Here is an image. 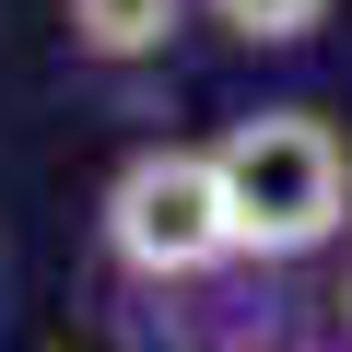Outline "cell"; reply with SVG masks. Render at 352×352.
I'll use <instances>...</instances> for the list:
<instances>
[{"label": "cell", "mask_w": 352, "mask_h": 352, "mask_svg": "<svg viewBox=\"0 0 352 352\" xmlns=\"http://www.w3.org/2000/svg\"><path fill=\"white\" fill-rule=\"evenodd\" d=\"M340 329H352V270H340Z\"/></svg>", "instance_id": "cell-5"}, {"label": "cell", "mask_w": 352, "mask_h": 352, "mask_svg": "<svg viewBox=\"0 0 352 352\" xmlns=\"http://www.w3.org/2000/svg\"><path fill=\"white\" fill-rule=\"evenodd\" d=\"M59 12H71V47H82V59L129 71V59H164V47H176L188 0H59Z\"/></svg>", "instance_id": "cell-3"}, {"label": "cell", "mask_w": 352, "mask_h": 352, "mask_svg": "<svg viewBox=\"0 0 352 352\" xmlns=\"http://www.w3.org/2000/svg\"><path fill=\"white\" fill-rule=\"evenodd\" d=\"M200 12H212L223 36H247V47H305V36L329 24V0H200Z\"/></svg>", "instance_id": "cell-4"}, {"label": "cell", "mask_w": 352, "mask_h": 352, "mask_svg": "<svg viewBox=\"0 0 352 352\" xmlns=\"http://www.w3.org/2000/svg\"><path fill=\"white\" fill-rule=\"evenodd\" d=\"M223 164V200H235V247L247 258H317L340 223H352V153L329 118L305 106H258L212 141Z\"/></svg>", "instance_id": "cell-1"}, {"label": "cell", "mask_w": 352, "mask_h": 352, "mask_svg": "<svg viewBox=\"0 0 352 352\" xmlns=\"http://www.w3.org/2000/svg\"><path fill=\"white\" fill-rule=\"evenodd\" d=\"M106 258L141 282V294H176V282H212V270H235L247 247H235V200H223V164L200 153V141H153V153H129L118 176H106Z\"/></svg>", "instance_id": "cell-2"}]
</instances>
